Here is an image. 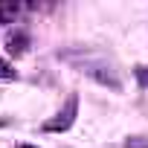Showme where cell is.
Segmentation results:
<instances>
[{
	"label": "cell",
	"instance_id": "cell-1",
	"mask_svg": "<svg viewBox=\"0 0 148 148\" xmlns=\"http://www.w3.org/2000/svg\"><path fill=\"white\" fill-rule=\"evenodd\" d=\"M58 55H61L64 61H70V64H76L82 73H87V76H90V79H96L99 84H105V87H110V90H119V87H122L116 67H113L105 55H99V52H84V49L58 52Z\"/></svg>",
	"mask_w": 148,
	"mask_h": 148
},
{
	"label": "cell",
	"instance_id": "cell-2",
	"mask_svg": "<svg viewBox=\"0 0 148 148\" xmlns=\"http://www.w3.org/2000/svg\"><path fill=\"white\" fill-rule=\"evenodd\" d=\"M76 116H79V96H70V99H67V105L55 113V119H47V122H44V131H47V134L67 131V128H73Z\"/></svg>",
	"mask_w": 148,
	"mask_h": 148
},
{
	"label": "cell",
	"instance_id": "cell-3",
	"mask_svg": "<svg viewBox=\"0 0 148 148\" xmlns=\"http://www.w3.org/2000/svg\"><path fill=\"white\" fill-rule=\"evenodd\" d=\"M26 44H29V35L26 32H12L9 41H6V47H9L12 55H23L26 52Z\"/></svg>",
	"mask_w": 148,
	"mask_h": 148
},
{
	"label": "cell",
	"instance_id": "cell-4",
	"mask_svg": "<svg viewBox=\"0 0 148 148\" xmlns=\"http://www.w3.org/2000/svg\"><path fill=\"white\" fill-rule=\"evenodd\" d=\"M18 15H21V6H15V3H0V23H15L18 21Z\"/></svg>",
	"mask_w": 148,
	"mask_h": 148
},
{
	"label": "cell",
	"instance_id": "cell-5",
	"mask_svg": "<svg viewBox=\"0 0 148 148\" xmlns=\"http://www.w3.org/2000/svg\"><path fill=\"white\" fill-rule=\"evenodd\" d=\"M0 79H3V82H12V79H18V70H15L9 61H3V58H0Z\"/></svg>",
	"mask_w": 148,
	"mask_h": 148
},
{
	"label": "cell",
	"instance_id": "cell-6",
	"mask_svg": "<svg viewBox=\"0 0 148 148\" xmlns=\"http://www.w3.org/2000/svg\"><path fill=\"white\" fill-rule=\"evenodd\" d=\"M125 148H148V139L145 136H128L125 139Z\"/></svg>",
	"mask_w": 148,
	"mask_h": 148
},
{
	"label": "cell",
	"instance_id": "cell-7",
	"mask_svg": "<svg viewBox=\"0 0 148 148\" xmlns=\"http://www.w3.org/2000/svg\"><path fill=\"white\" fill-rule=\"evenodd\" d=\"M134 76H136V82H139L142 87H148V67H136Z\"/></svg>",
	"mask_w": 148,
	"mask_h": 148
},
{
	"label": "cell",
	"instance_id": "cell-8",
	"mask_svg": "<svg viewBox=\"0 0 148 148\" xmlns=\"http://www.w3.org/2000/svg\"><path fill=\"white\" fill-rule=\"evenodd\" d=\"M18 148H38V145H29V142H23V145H18Z\"/></svg>",
	"mask_w": 148,
	"mask_h": 148
}]
</instances>
